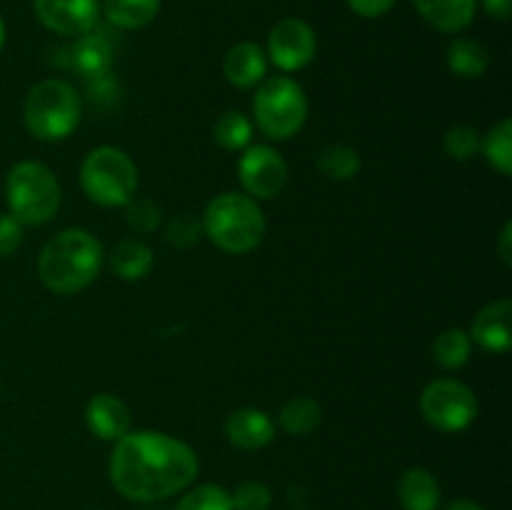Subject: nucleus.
Masks as SVG:
<instances>
[{
  "mask_svg": "<svg viewBox=\"0 0 512 510\" xmlns=\"http://www.w3.org/2000/svg\"><path fill=\"white\" fill-rule=\"evenodd\" d=\"M198 455L183 440L153 430L125 433L110 455V480L128 500L155 503L188 488Z\"/></svg>",
  "mask_w": 512,
  "mask_h": 510,
  "instance_id": "1",
  "label": "nucleus"
},
{
  "mask_svg": "<svg viewBox=\"0 0 512 510\" xmlns=\"http://www.w3.org/2000/svg\"><path fill=\"white\" fill-rule=\"evenodd\" d=\"M103 265V245L83 228H68L45 243L38 273L45 288L58 295H73L88 288Z\"/></svg>",
  "mask_w": 512,
  "mask_h": 510,
  "instance_id": "2",
  "label": "nucleus"
},
{
  "mask_svg": "<svg viewBox=\"0 0 512 510\" xmlns=\"http://www.w3.org/2000/svg\"><path fill=\"white\" fill-rule=\"evenodd\" d=\"M203 233L225 253H250L265 235V215L250 195L223 193L205 208Z\"/></svg>",
  "mask_w": 512,
  "mask_h": 510,
  "instance_id": "3",
  "label": "nucleus"
},
{
  "mask_svg": "<svg viewBox=\"0 0 512 510\" xmlns=\"http://www.w3.org/2000/svg\"><path fill=\"white\" fill-rule=\"evenodd\" d=\"M80 98L63 80H43L25 98V128L38 140H65L80 123Z\"/></svg>",
  "mask_w": 512,
  "mask_h": 510,
  "instance_id": "4",
  "label": "nucleus"
},
{
  "mask_svg": "<svg viewBox=\"0 0 512 510\" xmlns=\"http://www.w3.org/2000/svg\"><path fill=\"white\" fill-rule=\"evenodd\" d=\"M5 195H8L10 215L23 225L48 223L60 208L58 178L53 170L33 160H23L10 168Z\"/></svg>",
  "mask_w": 512,
  "mask_h": 510,
  "instance_id": "5",
  "label": "nucleus"
},
{
  "mask_svg": "<svg viewBox=\"0 0 512 510\" xmlns=\"http://www.w3.org/2000/svg\"><path fill=\"white\" fill-rule=\"evenodd\" d=\"M80 185L98 205H128L138 190V168L125 150L103 145L90 150L80 165Z\"/></svg>",
  "mask_w": 512,
  "mask_h": 510,
  "instance_id": "6",
  "label": "nucleus"
},
{
  "mask_svg": "<svg viewBox=\"0 0 512 510\" xmlns=\"http://www.w3.org/2000/svg\"><path fill=\"white\" fill-rule=\"evenodd\" d=\"M253 113L263 135L273 140H288L305 125L308 98L293 78L273 75L260 83L253 98Z\"/></svg>",
  "mask_w": 512,
  "mask_h": 510,
  "instance_id": "7",
  "label": "nucleus"
},
{
  "mask_svg": "<svg viewBox=\"0 0 512 510\" xmlns=\"http://www.w3.org/2000/svg\"><path fill=\"white\" fill-rule=\"evenodd\" d=\"M423 418L443 433H460L478 418V398L460 380H433L420 395Z\"/></svg>",
  "mask_w": 512,
  "mask_h": 510,
  "instance_id": "8",
  "label": "nucleus"
},
{
  "mask_svg": "<svg viewBox=\"0 0 512 510\" xmlns=\"http://www.w3.org/2000/svg\"><path fill=\"white\" fill-rule=\"evenodd\" d=\"M238 175L248 195L268 200L283 193L288 183V163L270 145H248L238 163Z\"/></svg>",
  "mask_w": 512,
  "mask_h": 510,
  "instance_id": "9",
  "label": "nucleus"
},
{
  "mask_svg": "<svg viewBox=\"0 0 512 510\" xmlns=\"http://www.w3.org/2000/svg\"><path fill=\"white\" fill-rule=\"evenodd\" d=\"M315 48H318V40H315L313 28L303 20L285 18L270 30L268 55L285 73L305 68L315 58Z\"/></svg>",
  "mask_w": 512,
  "mask_h": 510,
  "instance_id": "10",
  "label": "nucleus"
},
{
  "mask_svg": "<svg viewBox=\"0 0 512 510\" xmlns=\"http://www.w3.org/2000/svg\"><path fill=\"white\" fill-rule=\"evenodd\" d=\"M35 15L60 35H85L98 25V0H33Z\"/></svg>",
  "mask_w": 512,
  "mask_h": 510,
  "instance_id": "11",
  "label": "nucleus"
},
{
  "mask_svg": "<svg viewBox=\"0 0 512 510\" xmlns=\"http://www.w3.org/2000/svg\"><path fill=\"white\" fill-rule=\"evenodd\" d=\"M475 343L488 353H505L512 345V303L508 298L485 305L470 328Z\"/></svg>",
  "mask_w": 512,
  "mask_h": 510,
  "instance_id": "12",
  "label": "nucleus"
},
{
  "mask_svg": "<svg viewBox=\"0 0 512 510\" xmlns=\"http://www.w3.org/2000/svg\"><path fill=\"white\" fill-rule=\"evenodd\" d=\"M85 423L100 440L118 443L125 433H130V408L118 395L100 393L85 405Z\"/></svg>",
  "mask_w": 512,
  "mask_h": 510,
  "instance_id": "13",
  "label": "nucleus"
},
{
  "mask_svg": "<svg viewBox=\"0 0 512 510\" xmlns=\"http://www.w3.org/2000/svg\"><path fill=\"white\" fill-rule=\"evenodd\" d=\"M225 435L238 448L258 450L265 448L275 438V425L263 410L240 408L230 413L228 423H225Z\"/></svg>",
  "mask_w": 512,
  "mask_h": 510,
  "instance_id": "14",
  "label": "nucleus"
},
{
  "mask_svg": "<svg viewBox=\"0 0 512 510\" xmlns=\"http://www.w3.org/2000/svg\"><path fill=\"white\" fill-rule=\"evenodd\" d=\"M223 70L225 78L233 85H238V88H253V85L265 80L268 60H265V53L255 43H238L225 55Z\"/></svg>",
  "mask_w": 512,
  "mask_h": 510,
  "instance_id": "15",
  "label": "nucleus"
},
{
  "mask_svg": "<svg viewBox=\"0 0 512 510\" xmlns=\"http://www.w3.org/2000/svg\"><path fill=\"white\" fill-rule=\"evenodd\" d=\"M418 13L443 33H460L475 18V0H413Z\"/></svg>",
  "mask_w": 512,
  "mask_h": 510,
  "instance_id": "16",
  "label": "nucleus"
},
{
  "mask_svg": "<svg viewBox=\"0 0 512 510\" xmlns=\"http://www.w3.org/2000/svg\"><path fill=\"white\" fill-rule=\"evenodd\" d=\"M398 498L405 510H438L440 485L430 470L410 468L400 475Z\"/></svg>",
  "mask_w": 512,
  "mask_h": 510,
  "instance_id": "17",
  "label": "nucleus"
},
{
  "mask_svg": "<svg viewBox=\"0 0 512 510\" xmlns=\"http://www.w3.org/2000/svg\"><path fill=\"white\" fill-rule=\"evenodd\" d=\"M448 65L460 78H480L490 65V53L480 40L458 38L448 48Z\"/></svg>",
  "mask_w": 512,
  "mask_h": 510,
  "instance_id": "18",
  "label": "nucleus"
},
{
  "mask_svg": "<svg viewBox=\"0 0 512 510\" xmlns=\"http://www.w3.org/2000/svg\"><path fill=\"white\" fill-rule=\"evenodd\" d=\"M110 265L123 280H140L153 268V250L140 240L125 238L115 245Z\"/></svg>",
  "mask_w": 512,
  "mask_h": 510,
  "instance_id": "19",
  "label": "nucleus"
},
{
  "mask_svg": "<svg viewBox=\"0 0 512 510\" xmlns=\"http://www.w3.org/2000/svg\"><path fill=\"white\" fill-rule=\"evenodd\" d=\"M108 20L118 28H145L160 10V0H103Z\"/></svg>",
  "mask_w": 512,
  "mask_h": 510,
  "instance_id": "20",
  "label": "nucleus"
},
{
  "mask_svg": "<svg viewBox=\"0 0 512 510\" xmlns=\"http://www.w3.org/2000/svg\"><path fill=\"white\" fill-rule=\"evenodd\" d=\"M278 418H280V425H283L288 433L308 435L313 433V430L320 425V420H323V408H320L318 400L298 395V398H290L288 403L280 408Z\"/></svg>",
  "mask_w": 512,
  "mask_h": 510,
  "instance_id": "21",
  "label": "nucleus"
},
{
  "mask_svg": "<svg viewBox=\"0 0 512 510\" xmlns=\"http://www.w3.org/2000/svg\"><path fill=\"white\" fill-rule=\"evenodd\" d=\"M110 55H113V48H110L108 38L100 33H88L73 45V63L80 73L85 75H98L103 73L110 65Z\"/></svg>",
  "mask_w": 512,
  "mask_h": 510,
  "instance_id": "22",
  "label": "nucleus"
},
{
  "mask_svg": "<svg viewBox=\"0 0 512 510\" xmlns=\"http://www.w3.org/2000/svg\"><path fill=\"white\" fill-rule=\"evenodd\" d=\"M480 150L498 173H512V120L503 118L498 125L490 128L485 140H480Z\"/></svg>",
  "mask_w": 512,
  "mask_h": 510,
  "instance_id": "23",
  "label": "nucleus"
},
{
  "mask_svg": "<svg viewBox=\"0 0 512 510\" xmlns=\"http://www.w3.org/2000/svg\"><path fill=\"white\" fill-rule=\"evenodd\" d=\"M213 135L225 150H245L253 140V123L240 110H228L215 120Z\"/></svg>",
  "mask_w": 512,
  "mask_h": 510,
  "instance_id": "24",
  "label": "nucleus"
},
{
  "mask_svg": "<svg viewBox=\"0 0 512 510\" xmlns=\"http://www.w3.org/2000/svg\"><path fill=\"white\" fill-rule=\"evenodd\" d=\"M433 358L448 370L465 365L470 358V335L460 328L443 330L433 343Z\"/></svg>",
  "mask_w": 512,
  "mask_h": 510,
  "instance_id": "25",
  "label": "nucleus"
},
{
  "mask_svg": "<svg viewBox=\"0 0 512 510\" xmlns=\"http://www.w3.org/2000/svg\"><path fill=\"white\" fill-rule=\"evenodd\" d=\"M318 170L330 180H350L360 173V155L348 145H330L320 153Z\"/></svg>",
  "mask_w": 512,
  "mask_h": 510,
  "instance_id": "26",
  "label": "nucleus"
},
{
  "mask_svg": "<svg viewBox=\"0 0 512 510\" xmlns=\"http://www.w3.org/2000/svg\"><path fill=\"white\" fill-rule=\"evenodd\" d=\"M175 510H233V500H230V493L220 485H198V488L190 490Z\"/></svg>",
  "mask_w": 512,
  "mask_h": 510,
  "instance_id": "27",
  "label": "nucleus"
},
{
  "mask_svg": "<svg viewBox=\"0 0 512 510\" xmlns=\"http://www.w3.org/2000/svg\"><path fill=\"white\" fill-rule=\"evenodd\" d=\"M233 510H268L273 503V493L260 480H243L230 495Z\"/></svg>",
  "mask_w": 512,
  "mask_h": 510,
  "instance_id": "28",
  "label": "nucleus"
},
{
  "mask_svg": "<svg viewBox=\"0 0 512 510\" xmlns=\"http://www.w3.org/2000/svg\"><path fill=\"white\" fill-rule=\"evenodd\" d=\"M445 150L453 160H470L478 155L480 150V135L475 128L468 125H458L445 133Z\"/></svg>",
  "mask_w": 512,
  "mask_h": 510,
  "instance_id": "29",
  "label": "nucleus"
},
{
  "mask_svg": "<svg viewBox=\"0 0 512 510\" xmlns=\"http://www.w3.org/2000/svg\"><path fill=\"white\" fill-rule=\"evenodd\" d=\"M125 220H128V225L133 230H138V233H150V230H155L160 225V220H163V210H160V205H155L153 200H130L128 203V213H125Z\"/></svg>",
  "mask_w": 512,
  "mask_h": 510,
  "instance_id": "30",
  "label": "nucleus"
},
{
  "mask_svg": "<svg viewBox=\"0 0 512 510\" xmlns=\"http://www.w3.org/2000/svg\"><path fill=\"white\" fill-rule=\"evenodd\" d=\"M203 233V220H198L190 213H180L170 220L168 225V243L178 245V248H190L200 240Z\"/></svg>",
  "mask_w": 512,
  "mask_h": 510,
  "instance_id": "31",
  "label": "nucleus"
},
{
  "mask_svg": "<svg viewBox=\"0 0 512 510\" xmlns=\"http://www.w3.org/2000/svg\"><path fill=\"white\" fill-rule=\"evenodd\" d=\"M23 243V223L10 213H0V258L18 250Z\"/></svg>",
  "mask_w": 512,
  "mask_h": 510,
  "instance_id": "32",
  "label": "nucleus"
},
{
  "mask_svg": "<svg viewBox=\"0 0 512 510\" xmlns=\"http://www.w3.org/2000/svg\"><path fill=\"white\" fill-rule=\"evenodd\" d=\"M350 8L363 18H380L395 5V0H348Z\"/></svg>",
  "mask_w": 512,
  "mask_h": 510,
  "instance_id": "33",
  "label": "nucleus"
},
{
  "mask_svg": "<svg viewBox=\"0 0 512 510\" xmlns=\"http://www.w3.org/2000/svg\"><path fill=\"white\" fill-rule=\"evenodd\" d=\"M483 5L488 10V15H493L498 20H508L512 13V0H483Z\"/></svg>",
  "mask_w": 512,
  "mask_h": 510,
  "instance_id": "34",
  "label": "nucleus"
},
{
  "mask_svg": "<svg viewBox=\"0 0 512 510\" xmlns=\"http://www.w3.org/2000/svg\"><path fill=\"white\" fill-rule=\"evenodd\" d=\"M510 240H512V223H505L503 233H500V255H503L505 263H512V248H510Z\"/></svg>",
  "mask_w": 512,
  "mask_h": 510,
  "instance_id": "35",
  "label": "nucleus"
},
{
  "mask_svg": "<svg viewBox=\"0 0 512 510\" xmlns=\"http://www.w3.org/2000/svg\"><path fill=\"white\" fill-rule=\"evenodd\" d=\"M445 510H485L483 505L473 503V500H455V503H450Z\"/></svg>",
  "mask_w": 512,
  "mask_h": 510,
  "instance_id": "36",
  "label": "nucleus"
},
{
  "mask_svg": "<svg viewBox=\"0 0 512 510\" xmlns=\"http://www.w3.org/2000/svg\"><path fill=\"white\" fill-rule=\"evenodd\" d=\"M3 43H5V23L3 18H0V48H3Z\"/></svg>",
  "mask_w": 512,
  "mask_h": 510,
  "instance_id": "37",
  "label": "nucleus"
}]
</instances>
